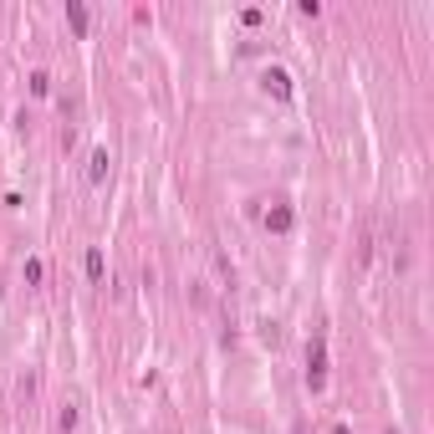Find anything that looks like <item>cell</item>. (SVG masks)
<instances>
[{"label":"cell","mask_w":434,"mask_h":434,"mask_svg":"<svg viewBox=\"0 0 434 434\" xmlns=\"http://www.w3.org/2000/svg\"><path fill=\"white\" fill-rule=\"evenodd\" d=\"M322 378H327V352H322V343H312L307 348V384L322 388Z\"/></svg>","instance_id":"obj_1"},{"label":"cell","mask_w":434,"mask_h":434,"mask_svg":"<svg viewBox=\"0 0 434 434\" xmlns=\"http://www.w3.org/2000/svg\"><path fill=\"white\" fill-rule=\"evenodd\" d=\"M266 87L276 92V97H292V77H286L281 67H271V72H266Z\"/></svg>","instance_id":"obj_2"},{"label":"cell","mask_w":434,"mask_h":434,"mask_svg":"<svg viewBox=\"0 0 434 434\" xmlns=\"http://www.w3.org/2000/svg\"><path fill=\"white\" fill-rule=\"evenodd\" d=\"M87 174H92V184H102V174H108V149L92 153V169H87Z\"/></svg>","instance_id":"obj_3"},{"label":"cell","mask_w":434,"mask_h":434,"mask_svg":"<svg viewBox=\"0 0 434 434\" xmlns=\"http://www.w3.org/2000/svg\"><path fill=\"white\" fill-rule=\"evenodd\" d=\"M87 276H92V281L102 276V256H97V251H87Z\"/></svg>","instance_id":"obj_4"},{"label":"cell","mask_w":434,"mask_h":434,"mask_svg":"<svg viewBox=\"0 0 434 434\" xmlns=\"http://www.w3.org/2000/svg\"><path fill=\"white\" fill-rule=\"evenodd\" d=\"M332 434H348V429H343V424H337V429H332Z\"/></svg>","instance_id":"obj_5"}]
</instances>
